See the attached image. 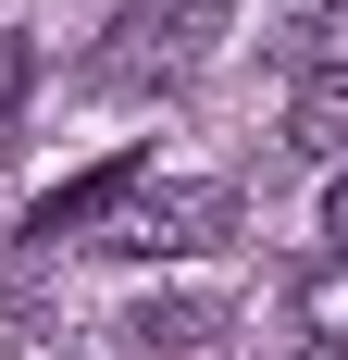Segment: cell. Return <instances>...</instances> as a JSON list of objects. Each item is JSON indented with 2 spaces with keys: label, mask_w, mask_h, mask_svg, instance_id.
<instances>
[{
  "label": "cell",
  "mask_w": 348,
  "mask_h": 360,
  "mask_svg": "<svg viewBox=\"0 0 348 360\" xmlns=\"http://www.w3.org/2000/svg\"><path fill=\"white\" fill-rule=\"evenodd\" d=\"M224 25H237V0H125L100 25V50H87V87H112V100L187 87V75L224 50Z\"/></svg>",
  "instance_id": "cell-1"
},
{
  "label": "cell",
  "mask_w": 348,
  "mask_h": 360,
  "mask_svg": "<svg viewBox=\"0 0 348 360\" xmlns=\"http://www.w3.org/2000/svg\"><path fill=\"white\" fill-rule=\"evenodd\" d=\"M224 236H237V186H224V174H174V186H137L87 249H125V261H199V249H224Z\"/></svg>",
  "instance_id": "cell-2"
},
{
  "label": "cell",
  "mask_w": 348,
  "mask_h": 360,
  "mask_svg": "<svg viewBox=\"0 0 348 360\" xmlns=\"http://www.w3.org/2000/svg\"><path fill=\"white\" fill-rule=\"evenodd\" d=\"M137 186H149V162H137V149H112L100 174H75V186H50V199H37V212H25V236H37V249H63V236H100V224L137 199Z\"/></svg>",
  "instance_id": "cell-3"
},
{
  "label": "cell",
  "mask_w": 348,
  "mask_h": 360,
  "mask_svg": "<svg viewBox=\"0 0 348 360\" xmlns=\"http://www.w3.org/2000/svg\"><path fill=\"white\" fill-rule=\"evenodd\" d=\"M211 335H224L211 298H137V311H125V348H137V360H199Z\"/></svg>",
  "instance_id": "cell-4"
},
{
  "label": "cell",
  "mask_w": 348,
  "mask_h": 360,
  "mask_svg": "<svg viewBox=\"0 0 348 360\" xmlns=\"http://www.w3.org/2000/svg\"><path fill=\"white\" fill-rule=\"evenodd\" d=\"M286 149H299V162H348V63L299 75V100H286Z\"/></svg>",
  "instance_id": "cell-5"
},
{
  "label": "cell",
  "mask_w": 348,
  "mask_h": 360,
  "mask_svg": "<svg viewBox=\"0 0 348 360\" xmlns=\"http://www.w3.org/2000/svg\"><path fill=\"white\" fill-rule=\"evenodd\" d=\"M286 311H299V335H323V348H348V261H311V274L286 286Z\"/></svg>",
  "instance_id": "cell-6"
},
{
  "label": "cell",
  "mask_w": 348,
  "mask_h": 360,
  "mask_svg": "<svg viewBox=\"0 0 348 360\" xmlns=\"http://www.w3.org/2000/svg\"><path fill=\"white\" fill-rule=\"evenodd\" d=\"M25 100H37V50H25V37H0V162H13V124H25Z\"/></svg>",
  "instance_id": "cell-7"
},
{
  "label": "cell",
  "mask_w": 348,
  "mask_h": 360,
  "mask_svg": "<svg viewBox=\"0 0 348 360\" xmlns=\"http://www.w3.org/2000/svg\"><path fill=\"white\" fill-rule=\"evenodd\" d=\"M323 236H336V261H348V162H336V186H323Z\"/></svg>",
  "instance_id": "cell-8"
},
{
  "label": "cell",
  "mask_w": 348,
  "mask_h": 360,
  "mask_svg": "<svg viewBox=\"0 0 348 360\" xmlns=\"http://www.w3.org/2000/svg\"><path fill=\"white\" fill-rule=\"evenodd\" d=\"M286 360H348V348H323V335H299V348H286Z\"/></svg>",
  "instance_id": "cell-9"
}]
</instances>
